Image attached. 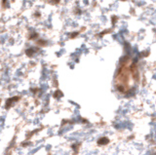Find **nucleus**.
I'll return each instance as SVG.
<instances>
[{"label":"nucleus","instance_id":"f257e3e1","mask_svg":"<svg viewBox=\"0 0 156 155\" xmlns=\"http://www.w3.org/2000/svg\"><path fill=\"white\" fill-rule=\"evenodd\" d=\"M107 143H108V138H99V144H106Z\"/></svg>","mask_w":156,"mask_h":155},{"label":"nucleus","instance_id":"f03ea898","mask_svg":"<svg viewBox=\"0 0 156 155\" xmlns=\"http://www.w3.org/2000/svg\"><path fill=\"white\" fill-rule=\"evenodd\" d=\"M58 96H61V94L60 92H57V93L55 94V97H58Z\"/></svg>","mask_w":156,"mask_h":155},{"label":"nucleus","instance_id":"7ed1b4c3","mask_svg":"<svg viewBox=\"0 0 156 155\" xmlns=\"http://www.w3.org/2000/svg\"><path fill=\"white\" fill-rule=\"evenodd\" d=\"M3 2H5V0H3Z\"/></svg>","mask_w":156,"mask_h":155}]
</instances>
